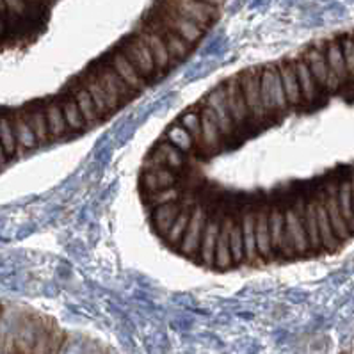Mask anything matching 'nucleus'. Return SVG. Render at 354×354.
Returning <instances> with one entry per match:
<instances>
[{
    "mask_svg": "<svg viewBox=\"0 0 354 354\" xmlns=\"http://www.w3.org/2000/svg\"><path fill=\"white\" fill-rule=\"evenodd\" d=\"M45 109V116H46V125H48V132H50V139H57L66 136L70 130H68L66 120H64V113L61 104H50L46 105Z\"/></svg>",
    "mask_w": 354,
    "mask_h": 354,
    "instance_id": "f257e3e1",
    "label": "nucleus"
},
{
    "mask_svg": "<svg viewBox=\"0 0 354 354\" xmlns=\"http://www.w3.org/2000/svg\"><path fill=\"white\" fill-rule=\"evenodd\" d=\"M11 121H13L15 136H17V142L20 148H24V150H32V148H36L39 145L38 139H36V133L30 129L29 121L26 120L24 114H15V118Z\"/></svg>",
    "mask_w": 354,
    "mask_h": 354,
    "instance_id": "f03ea898",
    "label": "nucleus"
},
{
    "mask_svg": "<svg viewBox=\"0 0 354 354\" xmlns=\"http://www.w3.org/2000/svg\"><path fill=\"white\" fill-rule=\"evenodd\" d=\"M24 116L29 121L30 129L36 133V139L38 142L48 141L50 139V132H48V125H46V116H45V109H30V111H24Z\"/></svg>",
    "mask_w": 354,
    "mask_h": 354,
    "instance_id": "7ed1b4c3",
    "label": "nucleus"
},
{
    "mask_svg": "<svg viewBox=\"0 0 354 354\" xmlns=\"http://www.w3.org/2000/svg\"><path fill=\"white\" fill-rule=\"evenodd\" d=\"M61 107H63V113H64V120H66V125L70 132H79L82 130L86 125V121H84L82 113H80L79 105L77 102L73 100V96H68L66 100L59 102Z\"/></svg>",
    "mask_w": 354,
    "mask_h": 354,
    "instance_id": "20e7f679",
    "label": "nucleus"
},
{
    "mask_svg": "<svg viewBox=\"0 0 354 354\" xmlns=\"http://www.w3.org/2000/svg\"><path fill=\"white\" fill-rule=\"evenodd\" d=\"M166 139L169 145L176 146V148L184 151V153H189V151L194 148V138H192L191 132H187L180 123H176V125H173L167 130Z\"/></svg>",
    "mask_w": 354,
    "mask_h": 354,
    "instance_id": "39448f33",
    "label": "nucleus"
},
{
    "mask_svg": "<svg viewBox=\"0 0 354 354\" xmlns=\"http://www.w3.org/2000/svg\"><path fill=\"white\" fill-rule=\"evenodd\" d=\"M0 145L4 148L6 155H13L18 148L17 136H15L13 121L11 118H0Z\"/></svg>",
    "mask_w": 354,
    "mask_h": 354,
    "instance_id": "423d86ee",
    "label": "nucleus"
},
{
    "mask_svg": "<svg viewBox=\"0 0 354 354\" xmlns=\"http://www.w3.org/2000/svg\"><path fill=\"white\" fill-rule=\"evenodd\" d=\"M6 157H8V155H6V151H4V148H2V145H0V164L4 162Z\"/></svg>",
    "mask_w": 354,
    "mask_h": 354,
    "instance_id": "0eeeda50",
    "label": "nucleus"
}]
</instances>
